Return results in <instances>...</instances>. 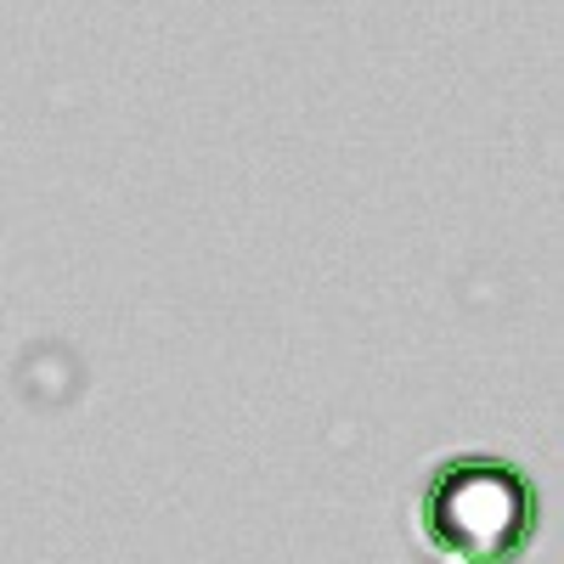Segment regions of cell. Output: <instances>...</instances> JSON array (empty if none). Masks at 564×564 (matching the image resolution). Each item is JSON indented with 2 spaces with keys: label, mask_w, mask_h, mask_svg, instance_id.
Listing matches in <instances>:
<instances>
[{
  "label": "cell",
  "mask_w": 564,
  "mask_h": 564,
  "mask_svg": "<svg viewBox=\"0 0 564 564\" xmlns=\"http://www.w3.org/2000/svg\"><path fill=\"white\" fill-rule=\"evenodd\" d=\"M417 531L446 564H520L536 536V486L513 463H441L417 497Z\"/></svg>",
  "instance_id": "obj_1"
}]
</instances>
